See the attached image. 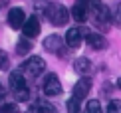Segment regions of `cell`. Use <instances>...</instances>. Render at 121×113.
I'll use <instances>...</instances> for the list:
<instances>
[{
  "instance_id": "6da1fadb",
  "label": "cell",
  "mask_w": 121,
  "mask_h": 113,
  "mask_svg": "<svg viewBox=\"0 0 121 113\" xmlns=\"http://www.w3.org/2000/svg\"><path fill=\"white\" fill-rule=\"evenodd\" d=\"M10 93L14 95L16 101H26L30 97V89H28V83H26V78H24L20 71H12L10 74Z\"/></svg>"
},
{
  "instance_id": "7a4b0ae2",
  "label": "cell",
  "mask_w": 121,
  "mask_h": 113,
  "mask_svg": "<svg viewBox=\"0 0 121 113\" xmlns=\"http://www.w3.org/2000/svg\"><path fill=\"white\" fill-rule=\"evenodd\" d=\"M44 70H46V61L40 58V56H32V58H28L22 65H20V74H22L24 78H28V79L40 78Z\"/></svg>"
},
{
  "instance_id": "3957f363",
  "label": "cell",
  "mask_w": 121,
  "mask_h": 113,
  "mask_svg": "<svg viewBox=\"0 0 121 113\" xmlns=\"http://www.w3.org/2000/svg\"><path fill=\"white\" fill-rule=\"evenodd\" d=\"M46 16H48V20L54 26H64V24L68 22V18H69V12H68V8H65L64 4L56 2V4H50Z\"/></svg>"
},
{
  "instance_id": "277c9868",
  "label": "cell",
  "mask_w": 121,
  "mask_h": 113,
  "mask_svg": "<svg viewBox=\"0 0 121 113\" xmlns=\"http://www.w3.org/2000/svg\"><path fill=\"white\" fill-rule=\"evenodd\" d=\"M42 91H44V95H48V97H56V95L62 93V83H60V78L56 74H48L46 78H44Z\"/></svg>"
},
{
  "instance_id": "5b68a950",
  "label": "cell",
  "mask_w": 121,
  "mask_h": 113,
  "mask_svg": "<svg viewBox=\"0 0 121 113\" xmlns=\"http://www.w3.org/2000/svg\"><path fill=\"white\" fill-rule=\"evenodd\" d=\"M89 89H91V79L87 78V75H82L79 78V81L73 85V93H72V97H75V99H85V97L89 95Z\"/></svg>"
},
{
  "instance_id": "8992f818",
  "label": "cell",
  "mask_w": 121,
  "mask_h": 113,
  "mask_svg": "<svg viewBox=\"0 0 121 113\" xmlns=\"http://www.w3.org/2000/svg\"><path fill=\"white\" fill-rule=\"evenodd\" d=\"M44 48H46L48 52H52V54L64 56V40L60 38L58 34H52V36H48V38L44 40Z\"/></svg>"
},
{
  "instance_id": "52a82bcc",
  "label": "cell",
  "mask_w": 121,
  "mask_h": 113,
  "mask_svg": "<svg viewBox=\"0 0 121 113\" xmlns=\"http://www.w3.org/2000/svg\"><path fill=\"white\" fill-rule=\"evenodd\" d=\"M22 30H24V38H36V36L40 34V20L36 16H30L24 20V24H22Z\"/></svg>"
},
{
  "instance_id": "ba28073f",
  "label": "cell",
  "mask_w": 121,
  "mask_h": 113,
  "mask_svg": "<svg viewBox=\"0 0 121 113\" xmlns=\"http://www.w3.org/2000/svg\"><path fill=\"white\" fill-rule=\"evenodd\" d=\"M26 20V14H24L22 8H10L8 10V26L14 28V30H20Z\"/></svg>"
},
{
  "instance_id": "9c48e42d",
  "label": "cell",
  "mask_w": 121,
  "mask_h": 113,
  "mask_svg": "<svg viewBox=\"0 0 121 113\" xmlns=\"http://www.w3.org/2000/svg\"><path fill=\"white\" fill-rule=\"evenodd\" d=\"M82 40H83V34H82V30L79 28H69L68 32H65V46L68 48H72V50H75V48H79L82 46Z\"/></svg>"
},
{
  "instance_id": "30bf717a",
  "label": "cell",
  "mask_w": 121,
  "mask_h": 113,
  "mask_svg": "<svg viewBox=\"0 0 121 113\" xmlns=\"http://www.w3.org/2000/svg\"><path fill=\"white\" fill-rule=\"evenodd\" d=\"M85 42L91 46L93 50H103L105 46H107V42H105V36L97 34V32H87V34H85Z\"/></svg>"
},
{
  "instance_id": "8fae6325",
  "label": "cell",
  "mask_w": 121,
  "mask_h": 113,
  "mask_svg": "<svg viewBox=\"0 0 121 113\" xmlns=\"http://www.w3.org/2000/svg\"><path fill=\"white\" fill-rule=\"evenodd\" d=\"M73 70L78 71L79 75H87L89 71H91V61H89L87 58H78L73 61Z\"/></svg>"
},
{
  "instance_id": "7c38bea8",
  "label": "cell",
  "mask_w": 121,
  "mask_h": 113,
  "mask_svg": "<svg viewBox=\"0 0 121 113\" xmlns=\"http://www.w3.org/2000/svg\"><path fill=\"white\" fill-rule=\"evenodd\" d=\"M72 16L73 20H78V22H85L89 16H87V8H85V4L82 2H78V4H73L72 6Z\"/></svg>"
},
{
  "instance_id": "4fadbf2b",
  "label": "cell",
  "mask_w": 121,
  "mask_h": 113,
  "mask_svg": "<svg viewBox=\"0 0 121 113\" xmlns=\"http://www.w3.org/2000/svg\"><path fill=\"white\" fill-rule=\"evenodd\" d=\"M30 113H58V111H56V107L52 103H48V101H38V103L32 105Z\"/></svg>"
},
{
  "instance_id": "5bb4252c",
  "label": "cell",
  "mask_w": 121,
  "mask_h": 113,
  "mask_svg": "<svg viewBox=\"0 0 121 113\" xmlns=\"http://www.w3.org/2000/svg\"><path fill=\"white\" fill-rule=\"evenodd\" d=\"M30 50H32V42H30V38H22L20 42L16 44V52L20 56H24V54H28Z\"/></svg>"
},
{
  "instance_id": "9a60e30c",
  "label": "cell",
  "mask_w": 121,
  "mask_h": 113,
  "mask_svg": "<svg viewBox=\"0 0 121 113\" xmlns=\"http://www.w3.org/2000/svg\"><path fill=\"white\" fill-rule=\"evenodd\" d=\"M83 113H103V111H101V105H99V101H97V99H91L87 105H85Z\"/></svg>"
},
{
  "instance_id": "2e32d148",
  "label": "cell",
  "mask_w": 121,
  "mask_h": 113,
  "mask_svg": "<svg viewBox=\"0 0 121 113\" xmlns=\"http://www.w3.org/2000/svg\"><path fill=\"white\" fill-rule=\"evenodd\" d=\"M50 4H52V2H48V0H34V10H36V12L46 14L48 8H50Z\"/></svg>"
},
{
  "instance_id": "e0dca14e",
  "label": "cell",
  "mask_w": 121,
  "mask_h": 113,
  "mask_svg": "<svg viewBox=\"0 0 121 113\" xmlns=\"http://www.w3.org/2000/svg\"><path fill=\"white\" fill-rule=\"evenodd\" d=\"M0 113H18V105L4 101V103H0Z\"/></svg>"
},
{
  "instance_id": "ac0fdd59",
  "label": "cell",
  "mask_w": 121,
  "mask_h": 113,
  "mask_svg": "<svg viewBox=\"0 0 121 113\" xmlns=\"http://www.w3.org/2000/svg\"><path fill=\"white\" fill-rule=\"evenodd\" d=\"M105 113H121V101L119 99H111L107 105V109H105Z\"/></svg>"
},
{
  "instance_id": "d6986e66",
  "label": "cell",
  "mask_w": 121,
  "mask_h": 113,
  "mask_svg": "<svg viewBox=\"0 0 121 113\" xmlns=\"http://www.w3.org/2000/svg\"><path fill=\"white\" fill-rule=\"evenodd\" d=\"M79 103H82L79 99L72 97V99L68 101V113H79Z\"/></svg>"
},
{
  "instance_id": "ffe728a7",
  "label": "cell",
  "mask_w": 121,
  "mask_h": 113,
  "mask_svg": "<svg viewBox=\"0 0 121 113\" xmlns=\"http://www.w3.org/2000/svg\"><path fill=\"white\" fill-rule=\"evenodd\" d=\"M8 64H10L8 54L4 52V50H0V70H6V68H8Z\"/></svg>"
},
{
  "instance_id": "44dd1931",
  "label": "cell",
  "mask_w": 121,
  "mask_h": 113,
  "mask_svg": "<svg viewBox=\"0 0 121 113\" xmlns=\"http://www.w3.org/2000/svg\"><path fill=\"white\" fill-rule=\"evenodd\" d=\"M111 20L117 26H121V2L117 4V8H115V12H113V16H111Z\"/></svg>"
},
{
  "instance_id": "7402d4cb",
  "label": "cell",
  "mask_w": 121,
  "mask_h": 113,
  "mask_svg": "<svg viewBox=\"0 0 121 113\" xmlns=\"http://www.w3.org/2000/svg\"><path fill=\"white\" fill-rule=\"evenodd\" d=\"M82 4H85V8H89V6H95L97 2H101V0H79Z\"/></svg>"
},
{
  "instance_id": "603a6c76",
  "label": "cell",
  "mask_w": 121,
  "mask_h": 113,
  "mask_svg": "<svg viewBox=\"0 0 121 113\" xmlns=\"http://www.w3.org/2000/svg\"><path fill=\"white\" fill-rule=\"evenodd\" d=\"M4 93H6V91H4V87H2V85H0V101H2V99H4Z\"/></svg>"
},
{
  "instance_id": "cb8c5ba5",
  "label": "cell",
  "mask_w": 121,
  "mask_h": 113,
  "mask_svg": "<svg viewBox=\"0 0 121 113\" xmlns=\"http://www.w3.org/2000/svg\"><path fill=\"white\" fill-rule=\"evenodd\" d=\"M117 85H119V89H121V78H119V81H117Z\"/></svg>"
}]
</instances>
